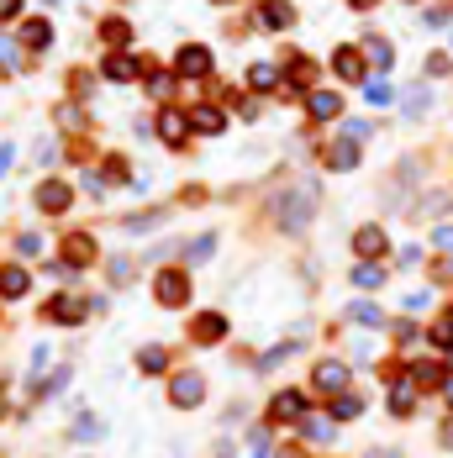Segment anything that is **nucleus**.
<instances>
[{
	"mask_svg": "<svg viewBox=\"0 0 453 458\" xmlns=\"http://www.w3.org/2000/svg\"><path fill=\"white\" fill-rule=\"evenodd\" d=\"M311 385L322 390V395H343V390H348V369H343V363H316Z\"/></svg>",
	"mask_w": 453,
	"mask_h": 458,
	"instance_id": "nucleus-1",
	"label": "nucleus"
},
{
	"mask_svg": "<svg viewBox=\"0 0 453 458\" xmlns=\"http://www.w3.org/2000/svg\"><path fill=\"white\" fill-rule=\"evenodd\" d=\"M158 137H164L169 147H179L184 137H190V116H179V111H164V116H158Z\"/></svg>",
	"mask_w": 453,
	"mask_h": 458,
	"instance_id": "nucleus-2",
	"label": "nucleus"
},
{
	"mask_svg": "<svg viewBox=\"0 0 453 458\" xmlns=\"http://www.w3.org/2000/svg\"><path fill=\"white\" fill-rule=\"evenodd\" d=\"M26 285H32V279H26V269H21V264H6V269H0V295H6V301L26 295Z\"/></svg>",
	"mask_w": 453,
	"mask_h": 458,
	"instance_id": "nucleus-3",
	"label": "nucleus"
},
{
	"mask_svg": "<svg viewBox=\"0 0 453 458\" xmlns=\"http://www.w3.org/2000/svg\"><path fill=\"white\" fill-rule=\"evenodd\" d=\"M169 395H175V406H195V400L206 395V385L195 380V374H179V380L169 385Z\"/></svg>",
	"mask_w": 453,
	"mask_h": 458,
	"instance_id": "nucleus-4",
	"label": "nucleus"
},
{
	"mask_svg": "<svg viewBox=\"0 0 453 458\" xmlns=\"http://www.w3.org/2000/svg\"><path fill=\"white\" fill-rule=\"evenodd\" d=\"M332 69L358 85V79H364V58H358V48H338V53H332Z\"/></svg>",
	"mask_w": 453,
	"mask_h": 458,
	"instance_id": "nucleus-5",
	"label": "nucleus"
},
{
	"mask_svg": "<svg viewBox=\"0 0 453 458\" xmlns=\"http://www.w3.org/2000/svg\"><path fill=\"white\" fill-rule=\"evenodd\" d=\"M37 206H43V211H69V184H63V179H48L43 190H37Z\"/></svg>",
	"mask_w": 453,
	"mask_h": 458,
	"instance_id": "nucleus-6",
	"label": "nucleus"
},
{
	"mask_svg": "<svg viewBox=\"0 0 453 458\" xmlns=\"http://www.w3.org/2000/svg\"><path fill=\"white\" fill-rule=\"evenodd\" d=\"M158 301H164V306H179L184 301V274H179V269H169V274H158Z\"/></svg>",
	"mask_w": 453,
	"mask_h": 458,
	"instance_id": "nucleus-7",
	"label": "nucleus"
},
{
	"mask_svg": "<svg viewBox=\"0 0 453 458\" xmlns=\"http://www.w3.org/2000/svg\"><path fill=\"white\" fill-rule=\"evenodd\" d=\"M285 416V422H301L306 416V395L301 390H285V395H274V422Z\"/></svg>",
	"mask_w": 453,
	"mask_h": 458,
	"instance_id": "nucleus-8",
	"label": "nucleus"
},
{
	"mask_svg": "<svg viewBox=\"0 0 453 458\" xmlns=\"http://www.w3.org/2000/svg\"><path fill=\"white\" fill-rule=\"evenodd\" d=\"M206 69H211V53L206 48H184L179 53V74L184 79H195V74H206Z\"/></svg>",
	"mask_w": 453,
	"mask_h": 458,
	"instance_id": "nucleus-9",
	"label": "nucleus"
},
{
	"mask_svg": "<svg viewBox=\"0 0 453 458\" xmlns=\"http://www.w3.org/2000/svg\"><path fill=\"white\" fill-rule=\"evenodd\" d=\"M306 111H311L316 121L338 116V95H332V90H311V95H306Z\"/></svg>",
	"mask_w": 453,
	"mask_h": 458,
	"instance_id": "nucleus-10",
	"label": "nucleus"
},
{
	"mask_svg": "<svg viewBox=\"0 0 453 458\" xmlns=\"http://www.w3.org/2000/svg\"><path fill=\"white\" fill-rule=\"evenodd\" d=\"M353 248L364 253V259H375V253H385V232L380 227H358V237H353Z\"/></svg>",
	"mask_w": 453,
	"mask_h": 458,
	"instance_id": "nucleus-11",
	"label": "nucleus"
},
{
	"mask_svg": "<svg viewBox=\"0 0 453 458\" xmlns=\"http://www.w3.org/2000/svg\"><path fill=\"white\" fill-rule=\"evenodd\" d=\"M248 85H253V90H279V69H274V63H253V69H248Z\"/></svg>",
	"mask_w": 453,
	"mask_h": 458,
	"instance_id": "nucleus-12",
	"label": "nucleus"
},
{
	"mask_svg": "<svg viewBox=\"0 0 453 458\" xmlns=\"http://www.w3.org/2000/svg\"><path fill=\"white\" fill-rule=\"evenodd\" d=\"M21 43H26V48H48V43H53V26H48V21H26V26H21Z\"/></svg>",
	"mask_w": 453,
	"mask_h": 458,
	"instance_id": "nucleus-13",
	"label": "nucleus"
},
{
	"mask_svg": "<svg viewBox=\"0 0 453 458\" xmlns=\"http://www.w3.org/2000/svg\"><path fill=\"white\" fill-rule=\"evenodd\" d=\"M380 279H385V269H380V264H369V259H358V264H353V285H364V290H375V285H380Z\"/></svg>",
	"mask_w": 453,
	"mask_h": 458,
	"instance_id": "nucleus-14",
	"label": "nucleus"
},
{
	"mask_svg": "<svg viewBox=\"0 0 453 458\" xmlns=\"http://www.w3.org/2000/svg\"><path fill=\"white\" fill-rule=\"evenodd\" d=\"M222 332H226V321H222V316H201V321H195V332H190V338H195V343H217Z\"/></svg>",
	"mask_w": 453,
	"mask_h": 458,
	"instance_id": "nucleus-15",
	"label": "nucleus"
},
{
	"mask_svg": "<svg viewBox=\"0 0 453 458\" xmlns=\"http://www.w3.org/2000/svg\"><path fill=\"white\" fill-rule=\"evenodd\" d=\"M190 127H195V132H222V111H217V105H195Z\"/></svg>",
	"mask_w": 453,
	"mask_h": 458,
	"instance_id": "nucleus-16",
	"label": "nucleus"
},
{
	"mask_svg": "<svg viewBox=\"0 0 453 458\" xmlns=\"http://www.w3.org/2000/svg\"><path fill=\"white\" fill-rule=\"evenodd\" d=\"M63 253H69V259H74V264H90V253H95V242H90L85 232H74L69 242H63Z\"/></svg>",
	"mask_w": 453,
	"mask_h": 458,
	"instance_id": "nucleus-17",
	"label": "nucleus"
},
{
	"mask_svg": "<svg viewBox=\"0 0 453 458\" xmlns=\"http://www.w3.org/2000/svg\"><path fill=\"white\" fill-rule=\"evenodd\" d=\"M432 343L443 348V353H453V311L437 316V327H432Z\"/></svg>",
	"mask_w": 453,
	"mask_h": 458,
	"instance_id": "nucleus-18",
	"label": "nucleus"
},
{
	"mask_svg": "<svg viewBox=\"0 0 453 458\" xmlns=\"http://www.w3.org/2000/svg\"><path fill=\"white\" fill-rule=\"evenodd\" d=\"M411 380H417L422 390H443V374H437V363H417V369H411Z\"/></svg>",
	"mask_w": 453,
	"mask_h": 458,
	"instance_id": "nucleus-19",
	"label": "nucleus"
},
{
	"mask_svg": "<svg viewBox=\"0 0 453 458\" xmlns=\"http://www.w3.org/2000/svg\"><path fill=\"white\" fill-rule=\"evenodd\" d=\"M301 422H306L301 432L311 437V442H327V437H332V422H327V416H301Z\"/></svg>",
	"mask_w": 453,
	"mask_h": 458,
	"instance_id": "nucleus-20",
	"label": "nucleus"
},
{
	"mask_svg": "<svg viewBox=\"0 0 453 458\" xmlns=\"http://www.w3.org/2000/svg\"><path fill=\"white\" fill-rule=\"evenodd\" d=\"M105 74H111V79H132V74H137V63H132L127 53H111V58H105Z\"/></svg>",
	"mask_w": 453,
	"mask_h": 458,
	"instance_id": "nucleus-21",
	"label": "nucleus"
},
{
	"mask_svg": "<svg viewBox=\"0 0 453 458\" xmlns=\"http://www.w3.org/2000/svg\"><path fill=\"white\" fill-rule=\"evenodd\" d=\"M411 406H417V390L395 385V390H390V411H395V416H411Z\"/></svg>",
	"mask_w": 453,
	"mask_h": 458,
	"instance_id": "nucleus-22",
	"label": "nucleus"
},
{
	"mask_svg": "<svg viewBox=\"0 0 453 458\" xmlns=\"http://www.w3.org/2000/svg\"><path fill=\"white\" fill-rule=\"evenodd\" d=\"M264 26H290V6L285 0H269V6H264Z\"/></svg>",
	"mask_w": 453,
	"mask_h": 458,
	"instance_id": "nucleus-23",
	"label": "nucleus"
},
{
	"mask_svg": "<svg viewBox=\"0 0 453 458\" xmlns=\"http://www.w3.org/2000/svg\"><path fill=\"white\" fill-rule=\"evenodd\" d=\"M338 416L343 422H348V416H364V395H348V390H343L338 395Z\"/></svg>",
	"mask_w": 453,
	"mask_h": 458,
	"instance_id": "nucleus-24",
	"label": "nucleus"
},
{
	"mask_svg": "<svg viewBox=\"0 0 453 458\" xmlns=\"http://www.w3.org/2000/svg\"><path fill=\"white\" fill-rule=\"evenodd\" d=\"M79 316H85L79 301H53V321H79Z\"/></svg>",
	"mask_w": 453,
	"mask_h": 458,
	"instance_id": "nucleus-25",
	"label": "nucleus"
},
{
	"mask_svg": "<svg viewBox=\"0 0 453 458\" xmlns=\"http://www.w3.org/2000/svg\"><path fill=\"white\" fill-rule=\"evenodd\" d=\"M364 95L375 100V105H390V100H395V90L385 85V79H369V90H364Z\"/></svg>",
	"mask_w": 453,
	"mask_h": 458,
	"instance_id": "nucleus-26",
	"label": "nucleus"
},
{
	"mask_svg": "<svg viewBox=\"0 0 453 458\" xmlns=\"http://www.w3.org/2000/svg\"><path fill=\"white\" fill-rule=\"evenodd\" d=\"M137 363H142V369H164V363H169V353H164V348H142V353H137Z\"/></svg>",
	"mask_w": 453,
	"mask_h": 458,
	"instance_id": "nucleus-27",
	"label": "nucleus"
},
{
	"mask_svg": "<svg viewBox=\"0 0 453 458\" xmlns=\"http://www.w3.org/2000/svg\"><path fill=\"white\" fill-rule=\"evenodd\" d=\"M332 164H338V169H353V164H358L353 142H338V147H332Z\"/></svg>",
	"mask_w": 453,
	"mask_h": 458,
	"instance_id": "nucleus-28",
	"label": "nucleus"
},
{
	"mask_svg": "<svg viewBox=\"0 0 453 458\" xmlns=\"http://www.w3.org/2000/svg\"><path fill=\"white\" fill-rule=\"evenodd\" d=\"M369 58H375V69H390L395 53H390V43H380V37H375V43H369Z\"/></svg>",
	"mask_w": 453,
	"mask_h": 458,
	"instance_id": "nucleus-29",
	"label": "nucleus"
},
{
	"mask_svg": "<svg viewBox=\"0 0 453 458\" xmlns=\"http://www.w3.org/2000/svg\"><path fill=\"white\" fill-rule=\"evenodd\" d=\"M105 43H111V48H127V21H105Z\"/></svg>",
	"mask_w": 453,
	"mask_h": 458,
	"instance_id": "nucleus-30",
	"label": "nucleus"
},
{
	"mask_svg": "<svg viewBox=\"0 0 453 458\" xmlns=\"http://www.w3.org/2000/svg\"><path fill=\"white\" fill-rule=\"evenodd\" d=\"M353 316L364 321V327H380V306H369V301H358V306H353Z\"/></svg>",
	"mask_w": 453,
	"mask_h": 458,
	"instance_id": "nucleus-31",
	"label": "nucleus"
},
{
	"mask_svg": "<svg viewBox=\"0 0 453 458\" xmlns=\"http://www.w3.org/2000/svg\"><path fill=\"white\" fill-rule=\"evenodd\" d=\"M148 90H153V95H169V90H175V79H169V74H148Z\"/></svg>",
	"mask_w": 453,
	"mask_h": 458,
	"instance_id": "nucleus-32",
	"label": "nucleus"
},
{
	"mask_svg": "<svg viewBox=\"0 0 453 458\" xmlns=\"http://www.w3.org/2000/svg\"><path fill=\"white\" fill-rule=\"evenodd\" d=\"M395 264H401V269H411V264H422V248H401V253H395Z\"/></svg>",
	"mask_w": 453,
	"mask_h": 458,
	"instance_id": "nucleus-33",
	"label": "nucleus"
},
{
	"mask_svg": "<svg viewBox=\"0 0 453 458\" xmlns=\"http://www.w3.org/2000/svg\"><path fill=\"white\" fill-rule=\"evenodd\" d=\"M406 111H411V116H422V111H427V90H417V95L406 100Z\"/></svg>",
	"mask_w": 453,
	"mask_h": 458,
	"instance_id": "nucleus-34",
	"label": "nucleus"
},
{
	"mask_svg": "<svg viewBox=\"0 0 453 458\" xmlns=\"http://www.w3.org/2000/svg\"><path fill=\"white\" fill-rule=\"evenodd\" d=\"M0 63H16V43L11 37H0Z\"/></svg>",
	"mask_w": 453,
	"mask_h": 458,
	"instance_id": "nucleus-35",
	"label": "nucleus"
},
{
	"mask_svg": "<svg viewBox=\"0 0 453 458\" xmlns=\"http://www.w3.org/2000/svg\"><path fill=\"white\" fill-rule=\"evenodd\" d=\"M16 11H21V0H0V21H11Z\"/></svg>",
	"mask_w": 453,
	"mask_h": 458,
	"instance_id": "nucleus-36",
	"label": "nucleus"
},
{
	"mask_svg": "<svg viewBox=\"0 0 453 458\" xmlns=\"http://www.w3.org/2000/svg\"><path fill=\"white\" fill-rule=\"evenodd\" d=\"M437 248H453V227H437Z\"/></svg>",
	"mask_w": 453,
	"mask_h": 458,
	"instance_id": "nucleus-37",
	"label": "nucleus"
},
{
	"mask_svg": "<svg viewBox=\"0 0 453 458\" xmlns=\"http://www.w3.org/2000/svg\"><path fill=\"white\" fill-rule=\"evenodd\" d=\"M6 169H11V142L0 147V174H6Z\"/></svg>",
	"mask_w": 453,
	"mask_h": 458,
	"instance_id": "nucleus-38",
	"label": "nucleus"
},
{
	"mask_svg": "<svg viewBox=\"0 0 453 458\" xmlns=\"http://www.w3.org/2000/svg\"><path fill=\"white\" fill-rule=\"evenodd\" d=\"M443 395H448V406H453V380H443Z\"/></svg>",
	"mask_w": 453,
	"mask_h": 458,
	"instance_id": "nucleus-39",
	"label": "nucleus"
},
{
	"mask_svg": "<svg viewBox=\"0 0 453 458\" xmlns=\"http://www.w3.org/2000/svg\"><path fill=\"white\" fill-rule=\"evenodd\" d=\"M353 6H369V0H353Z\"/></svg>",
	"mask_w": 453,
	"mask_h": 458,
	"instance_id": "nucleus-40",
	"label": "nucleus"
}]
</instances>
